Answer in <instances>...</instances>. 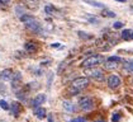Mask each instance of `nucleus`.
Masks as SVG:
<instances>
[{
    "instance_id": "1",
    "label": "nucleus",
    "mask_w": 133,
    "mask_h": 122,
    "mask_svg": "<svg viewBox=\"0 0 133 122\" xmlns=\"http://www.w3.org/2000/svg\"><path fill=\"white\" fill-rule=\"evenodd\" d=\"M22 23L25 26V28L28 31H31L32 33L34 34H43L44 33V29L42 28L41 23L36 19L33 15H29V14H23L21 17Z\"/></svg>"
},
{
    "instance_id": "2",
    "label": "nucleus",
    "mask_w": 133,
    "mask_h": 122,
    "mask_svg": "<svg viewBox=\"0 0 133 122\" xmlns=\"http://www.w3.org/2000/svg\"><path fill=\"white\" fill-rule=\"evenodd\" d=\"M89 84H90V80H89V78H86V76L76 78V79L72 80L71 85H70V88H69V94H70V95H79L84 89H86V88L89 87Z\"/></svg>"
},
{
    "instance_id": "3",
    "label": "nucleus",
    "mask_w": 133,
    "mask_h": 122,
    "mask_svg": "<svg viewBox=\"0 0 133 122\" xmlns=\"http://www.w3.org/2000/svg\"><path fill=\"white\" fill-rule=\"evenodd\" d=\"M105 61V57L104 55H100V53H95V55H91L89 57H86L85 60L81 62V68L84 69H90V68H95V66H99L100 64H103Z\"/></svg>"
},
{
    "instance_id": "4",
    "label": "nucleus",
    "mask_w": 133,
    "mask_h": 122,
    "mask_svg": "<svg viewBox=\"0 0 133 122\" xmlns=\"http://www.w3.org/2000/svg\"><path fill=\"white\" fill-rule=\"evenodd\" d=\"M77 104H79V108L84 112H90L94 108V106H95V99L90 97V95H84L81 97L79 102H77Z\"/></svg>"
},
{
    "instance_id": "5",
    "label": "nucleus",
    "mask_w": 133,
    "mask_h": 122,
    "mask_svg": "<svg viewBox=\"0 0 133 122\" xmlns=\"http://www.w3.org/2000/svg\"><path fill=\"white\" fill-rule=\"evenodd\" d=\"M107 85L109 89L112 90H117L121 85H122V78L117 74H110L108 78H107Z\"/></svg>"
},
{
    "instance_id": "6",
    "label": "nucleus",
    "mask_w": 133,
    "mask_h": 122,
    "mask_svg": "<svg viewBox=\"0 0 133 122\" xmlns=\"http://www.w3.org/2000/svg\"><path fill=\"white\" fill-rule=\"evenodd\" d=\"M88 75H89V78H90V79H94L95 81H99V83H102V81L105 80L104 70L98 69L96 66H95V68H90V69L88 70Z\"/></svg>"
},
{
    "instance_id": "7",
    "label": "nucleus",
    "mask_w": 133,
    "mask_h": 122,
    "mask_svg": "<svg viewBox=\"0 0 133 122\" xmlns=\"http://www.w3.org/2000/svg\"><path fill=\"white\" fill-rule=\"evenodd\" d=\"M22 72L21 71H14L13 72V76H11V88L14 89V90L17 92V90H19L22 88Z\"/></svg>"
},
{
    "instance_id": "8",
    "label": "nucleus",
    "mask_w": 133,
    "mask_h": 122,
    "mask_svg": "<svg viewBox=\"0 0 133 122\" xmlns=\"http://www.w3.org/2000/svg\"><path fill=\"white\" fill-rule=\"evenodd\" d=\"M46 94H38L36 95L33 99L31 101V107L32 108H37V107H41L42 104L46 102Z\"/></svg>"
},
{
    "instance_id": "9",
    "label": "nucleus",
    "mask_w": 133,
    "mask_h": 122,
    "mask_svg": "<svg viewBox=\"0 0 133 122\" xmlns=\"http://www.w3.org/2000/svg\"><path fill=\"white\" fill-rule=\"evenodd\" d=\"M62 107L67 113H75L76 112V106L71 101H63L62 102Z\"/></svg>"
},
{
    "instance_id": "10",
    "label": "nucleus",
    "mask_w": 133,
    "mask_h": 122,
    "mask_svg": "<svg viewBox=\"0 0 133 122\" xmlns=\"http://www.w3.org/2000/svg\"><path fill=\"white\" fill-rule=\"evenodd\" d=\"M10 111H11V114L14 116V117H17V116H19V113L22 112V106L19 102H13L10 106Z\"/></svg>"
},
{
    "instance_id": "11",
    "label": "nucleus",
    "mask_w": 133,
    "mask_h": 122,
    "mask_svg": "<svg viewBox=\"0 0 133 122\" xmlns=\"http://www.w3.org/2000/svg\"><path fill=\"white\" fill-rule=\"evenodd\" d=\"M13 72L14 71L11 70V69H5V70L0 71V80H4V81L10 80L11 76H13Z\"/></svg>"
},
{
    "instance_id": "12",
    "label": "nucleus",
    "mask_w": 133,
    "mask_h": 122,
    "mask_svg": "<svg viewBox=\"0 0 133 122\" xmlns=\"http://www.w3.org/2000/svg\"><path fill=\"white\" fill-rule=\"evenodd\" d=\"M24 48H25L27 52H37V51H38V45H37L36 42H33V41H28V42L25 43Z\"/></svg>"
},
{
    "instance_id": "13",
    "label": "nucleus",
    "mask_w": 133,
    "mask_h": 122,
    "mask_svg": "<svg viewBox=\"0 0 133 122\" xmlns=\"http://www.w3.org/2000/svg\"><path fill=\"white\" fill-rule=\"evenodd\" d=\"M46 109L44 108H42V107H37V108H34V116L37 117V118H39V120H43L44 117H46Z\"/></svg>"
},
{
    "instance_id": "14",
    "label": "nucleus",
    "mask_w": 133,
    "mask_h": 122,
    "mask_svg": "<svg viewBox=\"0 0 133 122\" xmlns=\"http://www.w3.org/2000/svg\"><path fill=\"white\" fill-rule=\"evenodd\" d=\"M123 69L127 71V72H129V74H133V59L124 61V64H123Z\"/></svg>"
},
{
    "instance_id": "15",
    "label": "nucleus",
    "mask_w": 133,
    "mask_h": 122,
    "mask_svg": "<svg viewBox=\"0 0 133 122\" xmlns=\"http://www.w3.org/2000/svg\"><path fill=\"white\" fill-rule=\"evenodd\" d=\"M122 38L124 41L133 40V31L132 29H123L122 31Z\"/></svg>"
},
{
    "instance_id": "16",
    "label": "nucleus",
    "mask_w": 133,
    "mask_h": 122,
    "mask_svg": "<svg viewBox=\"0 0 133 122\" xmlns=\"http://www.w3.org/2000/svg\"><path fill=\"white\" fill-rule=\"evenodd\" d=\"M82 1L86 3V4H89V5H91V7H95V8H105L104 4L99 3V1H95V0H82Z\"/></svg>"
},
{
    "instance_id": "17",
    "label": "nucleus",
    "mask_w": 133,
    "mask_h": 122,
    "mask_svg": "<svg viewBox=\"0 0 133 122\" xmlns=\"http://www.w3.org/2000/svg\"><path fill=\"white\" fill-rule=\"evenodd\" d=\"M102 15L103 17H109V18H115V13L112 10H103Z\"/></svg>"
},
{
    "instance_id": "18",
    "label": "nucleus",
    "mask_w": 133,
    "mask_h": 122,
    "mask_svg": "<svg viewBox=\"0 0 133 122\" xmlns=\"http://www.w3.org/2000/svg\"><path fill=\"white\" fill-rule=\"evenodd\" d=\"M15 11H17V14L18 15H23V14H25V10H24V8L22 7V5H18V7H15Z\"/></svg>"
},
{
    "instance_id": "19",
    "label": "nucleus",
    "mask_w": 133,
    "mask_h": 122,
    "mask_svg": "<svg viewBox=\"0 0 133 122\" xmlns=\"http://www.w3.org/2000/svg\"><path fill=\"white\" fill-rule=\"evenodd\" d=\"M0 107H1L4 111H9V108H10V107H9V104L4 101V99H1V101H0Z\"/></svg>"
},
{
    "instance_id": "20",
    "label": "nucleus",
    "mask_w": 133,
    "mask_h": 122,
    "mask_svg": "<svg viewBox=\"0 0 133 122\" xmlns=\"http://www.w3.org/2000/svg\"><path fill=\"white\" fill-rule=\"evenodd\" d=\"M123 27H124V23L123 22H114L113 23V28L114 29H121Z\"/></svg>"
},
{
    "instance_id": "21",
    "label": "nucleus",
    "mask_w": 133,
    "mask_h": 122,
    "mask_svg": "<svg viewBox=\"0 0 133 122\" xmlns=\"http://www.w3.org/2000/svg\"><path fill=\"white\" fill-rule=\"evenodd\" d=\"M119 120H121V114L119 113H114L112 116V121L113 122H119Z\"/></svg>"
},
{
    "instance_id": "22",
    "label": "nucleus",
    "mask_w": 133,
    "mask_h": 122,
    "mask_svg": "<svg viewBox=\"0 0 133 122\" xmlns=\"http://www.w3.org/2000/svg\"><path fill=\"white\" fill-rule=\"evenodd\" d=\"M44 10H46V13H47V14H53V11H55V8H53V7H51V5H47Z\"/></svg>"
},
{
    "instance_id": "23",
    "label": "nucleus",
    "mask_w": 133,
    "mask_h": 122,
    "mask_svg": "<svg viewBox=\"0 0 133 122\" xmlns=\"http://www.w3.org/2000/svg\"><path fill=\"white\" fill-rule=\"evenodd\" d=\"M69 122H86V120L84 117H76V118H72Z\"/></svg>"
},
{
    "instance_id": "24",
    "label": "nucleus",
    "mask_w": 133,
    "mask_h": 122,
    "mask_svg": "<svg viewBox=\"0 0 133 122\" xmlns=\"http://www.w3.org/2000/svg\"><path fill=\"white\" fill-rule=\"evenodd\" d=\"M79 36H80L81 38H91V36H88V34L82 33V32H79Z\"/></svg>"
},
{
    "instance_id": "25",
    "label": "nucleus",
    "mask_w": 133,
    "mask_h": 122,
    "mask_svg": "<svg viewBox=\"0 0 133 122\" xmlns=\"http://www.w3.org/2000/svg\"><path fill=\"white\" fill-rule=\"evenodd\" d=\"M0 93H1V94H6V89H5V87L3 85V88H1V84H0Z\"/></svg>"
},
{
    "instance_id": "26",
    "label": "nucleus",
    "mask_w": 133,
    "mask_h": 122,
    "mask_svg": "<svg viewBox=\"0 0 133 122\" xmlns=\"http://www.w3.org/2000/svg\"><path fill=\"white\" fill-rule=\"evenodd\" d=\"M90 23H95V24H98V19L94 17V18H90V20H89Z\"/></svg>"
},
{
    "instance_id": "27",
    "label": "nucleus",
    "mask_w": 133,
    "mask_h": 122,
    "mask_svg": "<svg viewBox=\"0 0 133 122\" xmlns=\"http://www.w3.org/2000/svg\"><path fill=\"white\" fill-rule=\"evenodd\" d=\"M6 4H9L8 0H0V5H6Z\"/></svg>"
},
{
    "instance_id": "28",
    "label": "nucleus",
    "mask_w": 133,
    "mask_h": 122,
    "mask_svg": "<svg viewBox=\"0 0 133 122\" xmlns=\"http://www.w3.org/2000/svg\"><path fill=\"white\" fill-rule=\"evenodd\" d=\"M48 121H50V122H53V118H52V114H48Z\"/></svg>"
},
{
    "instance_id": "29",
    "label": "nucleus",
    "mask_w": 133,
    "mask_h": 122,
    "mask_svg": "<svg viewBox=\"0 0 133 122\" xmlns=\"http://www.w3.org/2000/svg\"><path fill=\"white\" fill-rule=\"evenodd\" d=\"M117 1H119V3H127V0H117Z\"/></svg>"
},
{
    "instance_id": "30",
    "label": "nucleus",
    "mask_w": 133,
    "mask_h": 122,
    "mask_svg": "<svg viewBox=\"0 0 133 122\" xmlns=\"http://www.w3.org/2000/svg\"><path fill=\"white\" fill-rule=\"evenodd\" d=\"M94 122H105V120H98V121H94Z\"/></svg>"
},
{
    "instance_id": "31",
    "label": "nucleus",
    "mask_w": 133,
    "mask_h": 122,
    "mask_svg": "<svg viewBox=\"0 0 133 122\" xmlns=\"http://www.w3.org/2000/svg\"><path fill=\"white\" fill-rule=\"evenodd\" d=\"M0 122H5V121H1V120H0Z\"/></svg>"
},
{
    "instance_id": "32",
    "label": "nucleus",
    "mask_w": 133,
    "mask_h": 122,
    "mask_svg": "<svg viewBox=\"0 0 133 122\" xmlns=\"http://www.w3.org/2000/svg\"><path fill=\"white\" fill-rule=\"evenodd\" d=\"M132 10H133V7H132Z\"/></svg>"
}]
</instances>
